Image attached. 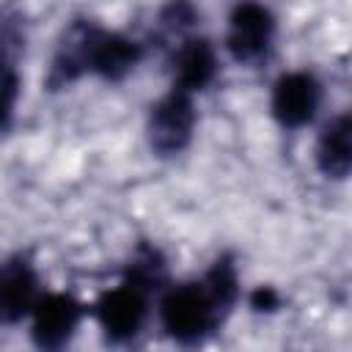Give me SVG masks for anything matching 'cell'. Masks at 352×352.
I'll list each match as a JSON object with an SVG mask.
<instances>
[{
  "label": "cell",
  "mask_w": 352,
  "mask_h": 352,
  "mask_svg": "<svg viewBox=\"0 0 352 352\" xmlns=\"http://www.w3.org/2000/svg\"><path fill=\"white\" fill-rule=\"evenodd\" d=\"M138 60H140L138 41L77 19L66 30V36L52 58V66L47 74V88L50 91L66 88L85 72H94L104 80H121L124 74H129L135 69Z\"/></svg>",
  "instance_id": "1"
},
{
  "label": "cell",
  "mask_w": 352,
  "mask_h": 352,
  "mask_svg": "<svg viewBox=\"0 0 352 352\" xmlns=\"http://www.w3.org/2000/svg\"><path fill=\"white\" fill-rule=\"evenodd\" d=\"M160 316L173 341L198 344L217 327L223 311L217 308V302L212 300L204 283H182L162 297Z\"/></svg>",
  "instance_id": "2"
},
{
  "label": "cell",
  "mask_w": 352,
  "mask_h": 352,
  "mask_svg": "<svg viewBox=\"0 0 352 352\" xmlns=\"http://www.w3.org/2000/svg\"><path fill=\"white\" fill-rule=\"evenodd\" d=\"M195 129L192 96L182 88H170L148 116V143L160 157H173L187 148Z\"/></svg>",
  "instance_id": "3"
},
{
  "label": "cell",
  "mask_w": 352,
  "mask_h": 352,
  "mask_svg": "<svg viewBox=\"0 0 352 352\" xmlns=\"http://www.w3.org/2000/svg\"><path fill=\"white\" fill-rule=\"evenodd\" d=\"M148 292L140 289L132 280H124L116 289H107L99 300H96V319L99 327L104 330V336L113 344H124L129 338H135L146 322V311H148Z\"/></svg>",
  "instance_id": "4"
},
{
  "label": "cell",
  "mask_w": 352,
  "mask_h": 352,
  "mask_svg": "<svg viewBox=\"0 0 352 352\" xmlns=\"http://www.w3.org/2000/svg\"><path fill=\"white\" fill-rule=\"evenodd\" d=\"M272 33H275V16L270 8L258 3H239L228 16L226 47L234 55V60L258 63L272 44Z\"/></svg>",
  "instance_id": "5"
},
{
  "label": "cell",
  "mask_w": 352,
  "mask_h": 352,
  "mask_svg": "<svg viewBox=\"0 0 352 352\" xmlns=\"http://www.w3.org/2000/svg\"><path fill=\"white\" fill-rule=\"evenodd\" d=\"M30 314H33V344L41 352H60L74 336L82 308L74 297L52 292L38 297Z\"/></svg>",
  "instance_id": "6"
},
{
  "label": "cell",
  "mask_w": 352,
  "mask_h": 352,
  "mask_svg": "<svg viewBox=\"0 0 352 352\" xmlns=\"http://www.w3.org/2000/svg\"><path fill=\"white\" fill-rule=\"evenodd\" d=\"M319 99H322V88L311 72H289L278 77L272 88V116L278 118V124L289 129L305 126L314 121L319 110Z\"/></svg>",
  "instance_id": "7"
},
{
  "label": "cell",
  "mask_w": 352,
  "mask_h": 352,
  "mask_svg": "<svg viewBox=\"0 0 352 352\" xmlns=\"http://www.w3.org/2000/svg\"><path fill=\"white\" fill-rule=\"evenodd\" d=\"M38 302V278L25 258H11L0 267V319L16 322Z\"/></svg>",
  "instance_id": "8"
},
{
  "label": "cell",
  "mask_w": 352,
  "mask_h": 352,
  "mask_svg": "<svg viewBox=\"0 0 352 352\" xmlns=\"http://www.w3.org/2000/svg\"><path fill=\"white\" fill-rule=\"evenodd\" d=\"M316 165L327 179H346L352 168V118L349 113L336 116L319 135Z\"/></svg>",
  "instance_id": "9"
},
{
  "label": "cell",
  "mask_w": 352,
  "mask_h": 352,
  "mask_svg": "<svg viewBox=\"0 0 352 352\" xmlns=\"http://www.w3.org/2000/svg\"><path fill=\"white\" fill-rule=\"evenodd\" d=\"M217 72V58H214V47L206 38H187L176 55H173V74H176V85L187 94L201 91L212 82Z\"/></svg>",
  "instance_id": "10"
},
{
  "label": "cell",
  "mask_w": 352,
  "mask_h": 352,
  "mask_svg": "<svg viewBox=\"0 0 352 352\" xmlns=\"http://www.w3.org/2000/svg\"><path fill=\"white\" fill-rule=\"evenodd\" d=\"M201 283L206 286V292L212 294V300L217 302V308H220L223 314H228L231 305H234L236 297H239V280H236V270H234L231 258H228V256H220V258L212 264V270L206 272V278H204Z\"/></svg>",
  "instance_id": "11"
},
{
  "label": "cell",
  "mask_w": 352,
  "mask_h": 352,
  "mask_svg": "<svg viewBox=\"0 0 352 352\" xmlns=\"http://www.w3.org/2000/svg\"><path fill=\"white\" fill-rule=\"evenodd\" d=\"M16 96H19V74L6 44L0 41V129L8 126L16 107Z\"/></svg>",
  "instance_id": "12"
},
{
  "label": "cell",
  "mask_w": 352,
  "mask_h": 352,
  "mask_svg": "<svg viewBox=\"0 0 352 352\" xmlns=\"http://www.w3.org/2000/svg\"><path fill=\"white\" fill-rule=\"evenodd\" d=\"M280 305V294L272 286H256L250 292V308L253 311H275Z\"/></svg>",
  "instance_id": "13"
}]
</instances>
